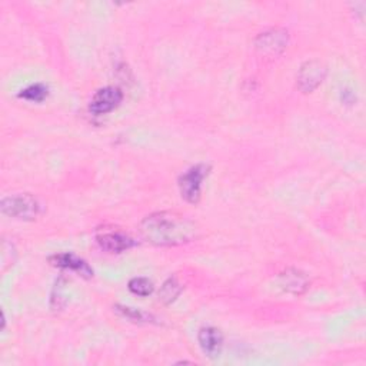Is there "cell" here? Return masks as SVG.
Segmentation results:
<instances>
[{"instance_id":"6da1fadb","label":"cell","mask_w":366,"mask_h":366,"mask_svg":"<svg viewBox=\"0 0 366 366\" xmlns=\"http://www.w3.org/2000/svg\"><path fill=\"white\" fill-rule=\"evenodd\" d=\"M143 238L157 246H174L191 242L196 229L192 222L172 212H157L146 216L140 223Z\"/></svg>"},{"instance_id":"7a4b0ae2","label":"cell","mask_w":366,"mask_h":366,"mask_svg":"<svg viewBox=\"0 0 366 366\" xmlns=\"http://www.w3.org/2000/svg\"><path fill=\"white\" fill-rule=\"evenodd\" d=\"M0 209H2L4 215L23 221H33L42 212L40 204L29 194L8 196L2 199V202H0Z\"/></svg>"},{"instance_id":"3957f363","label":"cell","mask_w":366,"mask_h":366,"mask_svg":"<svg viewBox=\"0 0 366 366\" xmlns=\"http://www.w3.org/2000/svg\"><path fill=\"white\" fill-rule=\"evenodd\" d=\"M209 173V166L196 165L179 177V189L182 198L189 204H198L201 199L202 182Z\"/></svg>"},{"instance_id":"277c9868","label":"cell","mask_w":366,"mask_h":366,"mask_svg":"<svg viewBox=\"0 0 366 366\" xmlns=\"http://www.w3.org/2000/svg\"><path fill=\"white\" fill-rule=\"evenodd\" d=\"M123 101V94L119 87H113V86H108L104 87L101 90H98L96 94L94 95L89 105V111L96 115H106L112 111H115L121 102Z\"/></svg>"},{"instance_id":"5b68a950","label":"cell","mask_w":366,"mask_h":366,"mask_svg":"<svg viewBox=\"0 0 366 366\" xmlns=\"http://www.w3.org/2000/svg\"><path fill=\"white\" fill-rule=\"evenodd\" d=\"M328 69L326 66L319 60H311L302 65L299 73H298V87L305 92V94H311L314 92L326 77Z\"/></svg>"},{"instance_id":"8992f818","label":"cell","mask_w":366,"mask_h":366,"mask_svg":"<svg viewBox=\"0 0 366 366\" xmlns=\"http://www.w3.org/2000/svg\"><path fill=\"white\" fill-rule=\"evenodd\" d=\"M289 35L284 29H272L265 33H260L256 39V49L262 55L277 56L282 53L288 46Z\"/></svg>"},{"instance_id":"52a82bcc","label":"cell","mask_w":366,"mask_h":366,"mask_svg":"<svg viewBox=\"0 0 366 366\" xmlns=\"http://www.w3.org/2000/svg\"><path fill=\"white\" fill-rule=\"evenodd\" d=\"M199 346L204 350V353L209 357H218L223 348V335L219 329L208 326L202 328L198 333Z\"/></svg>"},{"instance_id":"ba28073f","label":"cell","mask_w":366,"mask_h":366,"mask_svg":"<svg viewBox=\"0 0 366 366\" xmlns=\"http://www.w3.org/2000/svg\"><path fill=\"white\" fill-rule=\"evenodd\" d=\"M96 240L99 246L109 253H122L135 245L132 238H129L122 232H115V231L104 232L98 235Z\"/></svg>"},{"instance_id":"9c48e42d","label":"cell","mask_w":366,"mask_h":366,"mask_svg":"<svg viewBox=\"0 0 366 366\" xmlns=\"http://www.w3.org/2000/svg\"><path fill=\"white\" fill-rule=\"evenodd\" d=\"M50 262L56 267H62V269L76 272L79 277H82V278L89 279V278L94 277V270L90 269V266L84 260H82L80 257L74 256L73 253L55 255V256L50 257Z\"/></svg>"},{"instance_id":"30bf717a","label":"cell","mask_w":366,"mask_h":366,"mask_svg":"<svg viewBox=\"0 0 366 366\" xmlns=\"http://www.w3.org/2000/svg\"><path fill=\"white\" fill-rule=\"evenodd\" d=\"M281 287L295 295L304 294L309 288V281L305 274L296 269H288L279 277Z\"/></svg>"},{"instance_id":"8fae6325","label":"cell","mask_w":366,"mask_h":366,"mask_svg":"<svg viewBox=\"0 0 366 366\" xmlns=\"http://www.w3.org/2000/svg\"><path fill=\"white\" fill-rule=\"evenodd\" d=\"M182 285L177 282L176 278H169L160 288L159 291V299L163 304H170L173 302L182 292Z\"/></svg>"},{"instance_id":"7c38bea8","label":"cell","mask_w":366,"mask_h":366,"mask_svg":"<svg viewBox=\"0 0 366 366\" xmlns=\"http://www.w3.org/2000/svg\"><path fill=\"white\" fill-rule=\"evenodd\" d=\"M48 95H49L48 86H45L42 83H36V84H32V86L23 89L19 94V98L30 101V102H43L48 98Z\"/></svg>"},{"instance_id":"4fadbf2b","label":"cell","mask_w":366,"mask_h":366,"mask_svg":"<svg viewBox=\"0 0 366 366\" xmlns=\"http://www.w3.org/2000/svg\"><path fill=\"white\" fill-rule=\"evenodd\" d=\"M153 289V284L146 278H133L129 282V291L138 296H149Z\"/></svg>"},{"instance_id":"5bb4252c","label":"cell","mask_w":366,"mask_h":366,"mask_svg":"<svg viewBox=\"0 0 366 366\" xmlns=\"http://www.w3.org/2000/svg\"><path fill=\"white\" fill-rule=\"evenodd\" d=\"M118 311L123 315V316H126L128 319H131V321H145L146 319V315L145 314H142L140 311H138V309H133V308H122V306H118Z\"/></svg>"}]
</instances>
